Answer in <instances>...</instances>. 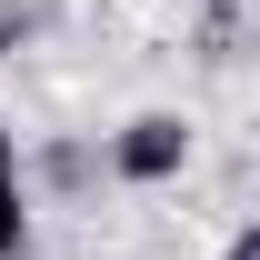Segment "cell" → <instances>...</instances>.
Returning a JSON list of instances; mask_svg holds the SVG:
<instances>
[{
  "label": "cell",
  "instance_id": "6da1fadb",
  "mask_svg": "<svg viewBox=\"0 0 260 260\" xmlns=\"http://www.w3.org/2000/svg\"><path fill=\"white\" fill-rule=\"evenodd\" d=\"M110 170H120L130 190L180 180V170H190V120H180V110H140V120H120V130H110Z\"/></svg>",
  "mask_w": 260,
  "mask_h": 260
},
{
  "label": "cell",
  "instance_id": "7a4b0ae2",
  "mask_svg": "<svg viewBox=\"0 0 260 260\" xmlns=\"http://www.w3.org/2000/svg\"><path fill=\"white\" fill-rule=\"evenodd\" d=\"M0 260H30V190H20V170L0 180Z\"/></svg>",
  "mask_w": 260,
  "mask_h": 260
},
{
  "label": "cell",
  "instance_id": "3957f363",
  "mask_svg": "<svg viewBox=\"0 0 260 260\" xmlns=\"http://www.w3.org/2000/svg\"><path fill=\"white\" fill-rule=\"evenodd\" d=\"M20 40H30V10H0V60H10Z\"/></svg>",
  "mask_w": 260,
  "mask_h": 260
},
{
  "label": "cell",
  "instance_id": "277c9868",
  "mask_svg": "<svg viewBox=\"0 0 260 260\" xmlns=\"http://www.w3.org/2000/svg\"><path fill=\"white\" fill-rule=\"evenodd\" d=\"M10 170H20V130H0V180H10Z\"/></svg>",
  "mask_w": 260,
  "mask_h": 260
},
{
  "label": "cell",
  "instance_id": "5b68a950",
  "mask_svg": "<svg viewBox=\"0 0 260 260\" xmlns=\"http://www.w3.org/2000/svg\"><path fill=\"white\" fill-rule=\"evenodd\" d=\"M230 260H260V240H250V230H240V240H230Z\"/></svg>",
  "mask_w": 260,
  "mask_h": 260
}]
</instances>
